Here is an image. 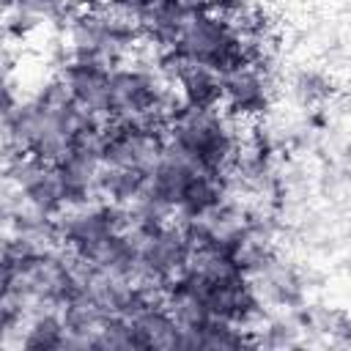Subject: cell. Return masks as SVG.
<instances>
[{"mask_svg": "<svg viewBox=\"0 0 351 351\" xmlns=\"http://www.w3.org/2000/svg\"><path fill=\"white\" fill-rule=\"evenodd\" d=\"M255 280H261V288H258L261 299L266 296L271 304H277V307H291V310H296V307L302 304L304 285H302V277H299L293 269H288V266L271 261V266H269L266 271H261Z\"/></svg>", "mask_w": 351, "mask_h": 351, "instance_id": "cell-15", "label": "cell"}, {"mask_svg": "<svg viewBox=\"0 0 351 351\" xmlns=\"http://www.w3.org/2000/svg\"><path fill=\"white\" fill-rule=\"evenodd\" d=\"M93 348H101V351H129V348H137L132 324L126 318H121V315H107L101 321V326L96 329V335H93Z\"/></svg>", "mask_w": 351, "mask_h": 351, "instance_id": "cell-19", "label": "cell"}, {"mask_svg": "<svg viewBox=\"0 0 351 351\" xmlns=\"http://www.w3.org/2000/svg\"><path fill=\"white\" fill-rule=\"evenodd\" d=\"M148 173L140 170H129V167H112V165H101L99 173V197L115 206H129L132 200L140 197V192L145 189Z\"/></svg>", "mask_w": 351, "mask_h": 351, "instance_id": "cell-16", "label": "cell"}, {"mask_svg": "<svg viewBox=\"0 0 351 351\" xmlns=\"http://www.w3.org/2000/svg\"><path fill=\"white\" fill-rule=\"evenodd\" d=\"M173 88L178 90L184 107H219L222 104V80L217 69L181 63L173 74Z\"/></svg>", "mask_w": 351, "mask_h": 351, "instance_id": "cell-12", "label": "cell"}, {"mask_svg": "<svg viewBox=\"0 0 351 351\" xmlns=\"http://www.w3.org/2000/svg\"><path fill=\"white\" fill-rule=\"evenodd\" d=\"M134 343L137 348H151V351H176L181 348V326L176 318L167 313L162 302L143 307L137 315L129 318Z\"/></svg>", "mask_w": 351, "mask_h": 351, "instance_id": "cell-11", "label": "cell"}, {"mask_svg": "<svg viewBox=\"0 0 351 351\" xmlns=\"http://www.w3.org/2000/svg\"><path fill=\"white\" fill-rule=\"evenodd\" d=\"M225 197H228L225 173L197 170L189 178V184L184 186V192H181V200L176 206V217H181V219H197V217L208 214L211 208H217Z\"/></svg>", "mask_w": 351, "mask_h": 351, "instance_id": "cell-13", "label": "cell"}, {"mask_svg": "<svg viewBox=\"0 0 351 351\" xmlns=\"http://www.w3.org/2000/svg\"><path fill=\"white\" fill-rule=\"evenodd\" d=\"M165 148V132L143 121H110L104 132V165L151 173Z\"/></svg>", "mask_w": 351, "mask_h": 351, "instance_id": "cell-6", "label": "cell"}, {"mask_svg": "<svg viewBox=\"0 0 351 351\" xmlns=\"http://www.w3.org/2000/svg\"><path fill=\"white\" fill-rule=\"evenodd\" d=\"M58 74L66 82V90H69L71 101L77 104V110H82L90 118L110 121V112H107L110 69L88 63V60H69L58 69Z\"/></svg>", "mask_w": 351, "mask_h": 351, "instance_id": "cell-9", "label": "cell"}, {"mask_svg": "<svg viewBox=\"0 0 351 351\" xmlns=\"http://www.w3.org/2000/svg\"><path fill=\"white\" fill-rule=\"evenodd\" d=\"M299 335H302V326L293 315L263 318L252 329L255 346H269V348H293V346H299Z\"/></svg>", "mask_w": 351, "mask_h": 351, "instance_id": "cell-18", "label": "cell"}, {"mask_svg": "<svg viewBox=\"0 0 351 351\" xmlns=\"http://www.w3.org/2000/svg\"><path fill=\"white\" fill-rule=\"evenodd\" d=\"M222 80V104L236 118H258L271 104V77L269 69L258 60L239 63L219 74Z\"/></svg>", "mask_w": 351, "mask_h": 351, "instance_id": "cell-8", "label": "cell"}, {"mask_svg": "<svg viewBox=\"0 0 351 351\" xmlns=\"http://www.w3.org/2000/svg\"><path fill=\"white\" fill-rule=\"evenodd\" d=\"M0 170L14 181V186L19 189L22 200L27 206H33L44 214H52V217L66 206V192H63L55 165L38 159L33 154H19Z\"/></svg>", "mask_w": 351, "mask_h": 351, "instance_id": "cell-7", "label": "cell"}, {"mask_svg": "<svg viewBox=\"0 0 351 351\" xmlns=\"http://www.w3.org/2000/svg\"><path fill=\"white\" fill-rule=\"evenodd\" d=\"M3 14H5V11L0 8V36H3Z\"/></svg>", "mask_w": 351, "mask_h": 351, "instance_id": "cell-25", "label": "cell"}, {"mask_svg": "<svg viewBox=\"0 0 351 351\" xmlns=\"http://www.w3.org/2000/svg\"><path fill=\"white\" fill-rule=\"evenodd\" d=\"M5 299H11V280L5 271H0V302H5Z\"/></svg>", "mask_w": 351, "mask_h": 351, "instance_id": "cell-24", "label": "cell"}, {"mask_svg": "<svg viewBox=\"0 0 351 351\" xmlns=\"http://www.w3.org/2000/svg\"><path fill=\"white\" fill-rule=\"evenodd\" d=\"M8 11L22 14L36 27H41V25L63 27L71 19V14H74V8L66 0H11L8 3Z\"/></svg>", "mask_w": 351, "mask_h": 351, "instance_id": "cell-17", "label": "cell"}, {"mask_svg": "<svg viewBox=\"0 0 351 351\" xmlns=\"http://www.w3.org/2000/svg\"><path fill=\"white\" fill-rule=\"evenodd\" d=\"M63 337H66V324L60 318V310L41 307V310H33V313L25 315L16 343L22 348L47 351V348H60L63 346Z\"/></svg>", "mask_w": 351, "mask_h": 351, "instance_id": "cell-14", "label": "cell"}, {"mask_svg": "<svg viewBox=\"0 0 351 351\" xmlns=\"http://www.w3.org/2000/svg\"><path fill=\"white\" fill-rule=\"evenodd\" d=\"M60 30L71 60H88L104 69L121 66L140 44L137 22L112 3H99L93 8L74 11Z\"/></svg>", "mask_w": 351, "mask_h": 351, "instance_id": "cell-1", "label": "cell"}, {"mask_svg": "<svg viewBox=\"0 0 351 351\" xmlns=\"http://www.w3.org/2000/svg\"><path fill=\"white\" fill-rule=\"evenodd\" d=\"M19 96H16V85L11 80V71H3L0 69V123L8 118V112L16 107Z\"/></svg>", "mask_w": 351, "mask_h": 351, "instance_id": "cell-23", "label": "cell"}, {"mask_svg": "<svg viewBox=\"0 0 351 351\" xmlns=\"http://www.w3.org/2000/svg\"><path fill=\"white\" fill-rule=\"evenodd\" d=\"M332 80L321 71H299L293 80V93L302 104H318L332 96Z\"/></svg>", "mask_w": 351, "mask_h": 351, "instance_id": "cell-20", "label": "cell"}, {"mask_svg": "<svg viewBox=\"0 0 351 351\" xmlns=\"http://www.w3.org/2000/svg\"><path fill=\"white\" fill-rule=\"evenodd\" d=\"M22 206V195L14 186V181L0 170V228H8L11 217L16 214V208Z\"/></svg>", "mask_w": 351, "mask_h": 351, "instance_id": "cell-22", "label": "cell"}, {"mask_svg": "<svg viewBox=\"0 0 351 351\" xmlns=\"http://www.w3.org/2000/svg\"><path fill=\"white\" fill-rule=\"evenodd\" d=\"M165 140L208 173H228L241 143L233 121L217 107H181L167 123Z\"/></svg>", "mask_w": 351, "mask_h": 351, "instance_id": "cell-2", "label": "cell"}, {"mask_svg": "<svg viewBox=\"0 0 351 351\" xmlns=\"http://www.w3.org/2000/svg\"><path fill=\"white\" fill-rule=\"evenodd\" d=\"M200 167L184 154L178 151L176 145H170L165 140V148H162V156L156 159V165L151 167L148 173V181H145V192L151 197H156L159 203H165L173 214H176V206L181 200V192L184 186L189 184V178L197 173Z\"/></svg>", "mask_w": 351, "mask_h": 351, "instance_id": "cell-10", "label": "cell"}, {"mask_svg": "<svg viewBox=\"0 0 351 351\" xmlns=\"http://www.w3.org/2000/svg\"><path fill=\"white\" fill-rule=\"evenodd\" d=\"M137 236V258L143 282H167L184 271L192 244L181 222H165L151 230H132Z\"/></svg>", "mask_w": 351, "mask_h": 351, "instance_id": "cell-5", "label": "cell"}, {"mask_svg": "<svg viewBox=\"0 0 351 351\" xmlns=\"http://www.w3.org/2000/svg\"><path fill=\"white\" fill-rule=\"evenodd\" d=\"M22 321H25V310L14 299L0 302V346H8L11 340L19 337Z\"/></svg>", "mask_w": 351, "mask_h": 351, "instance_id": "cell-21", "label": "cell"}, {"mask_svg": "<svg viewBox=\"0 0 351 351\" xmlns=\"http://www.w3.org/2000/svg\"><path fill=\"white\" fill-rule=\"evenodd\" d=\"M167 52L181 63L208 66L217 69L219 74L239 63L252 60L241 36L219 14L208 8H200L195 16H189V22L181 27L176 44Z\"/></svg>", "mask_w": 351, "mask_h": 351, "instance_id": "cell-3", "label": "cell"}, {"mask_svg": "<svg viewBox=\"0 0 351 351\" xmlns=\"http://www.w3.org/2000/svg\"><path fill=\"white\" fill-rule=\"evenodd\" d=\"M167 85H173V82H165L156 74H151L134 63H129V66L121 63V66L110 69V80H107L110 121H143V123L165 132L159 126V121L154 118V107Z\"/></svg>", "mask_w": 351, "mask_h": 351, "instance_id": "cell-4", "label": "cell"}]
</instances>
